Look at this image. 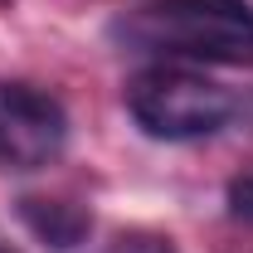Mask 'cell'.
<instances>
[{
    "label": "cell",
    "mask_w": 253,
    "mask_h": 253,
    "mask_svg": "<svg viewBox=\"0 0 253 253\" xmlns=\"http://www.w3.org/2000/svg\"><path fill=\"white\" fill-rule=\"evenodd\" d=\"M234 93L185 63H156L126 83V112L156 141H200L234 117Z\"/></svg>",
    "instance_id": "2"
},
{
    "label": "cell",
    "mask_w": 253,
    "mask_h": 253,
    "mask_svg": "<svg viewBox=\"0 0 253 253\" xmlns=\"http://www.w3.org/2000/svg\"><path fill=\"white\" fill-rule=\"evenodd\" d=\"M102 253H175V244L161 239V234H122V239H112Z\"/></svg>",
    "instance_id": "5"
},
{
    "label": "cell",
    "mask_w": 253,
    "mask_h": 253,
    "mask_svg": "<svg viewBox=\"0 0 253 253\" xmlns=\"http://www.w3.org/2000/svg\"><path fill=\"white\" fill-rule=\"evenodd\" d=\"M25 219L39 239H49L54 249H73L83 234H88V210L83 205H68V200H25Z\"/></svg>",
    "instance_id": "4"
},
{
    "label": "cell",
    "mask_w": 253,
    "mask_h": 253,
    "mask_svg": "<svg viewBox=\"0 0 253 253\" xmlns=\"http://www.w3.org/2000/svg\"><path fill=\"white\" fill-rule=\"evenodd\" d=\"M0 5H10V0H0Z\"/></svg>",
    "instance_id": "8"
},
{
    "label": "cell",
    "mask_w": 253,
    "mask_h": 253,
    "mask_svg": "<svg viewBox=\"0 0 253 253\" xmlns=\"http://www.w3.org/2000/svg\"><path fill=\"white\" fill-rule=\"evenodd\" d=\"M112 39L166 63H253L249 0H141L112 25Z\"/></svg>",
    "instance_id": "1"
},
{
    "label": "cell",
    "mask_w": 253,
    "mask_h": 253,
    "mask_svg": "<svg viewBox=\"0 0 253 253\" xmlns=\"http://www.w3.org/2000/svg\"><path fill=\"white\" fill-rule=\"evenodd\" d=\"M229 210L239 219H253V166H244L234 180H229Z\"/></svg>",
    "instance_id": "6"
},
{
    "label": "cell",
    "mask_w": 253,
    "mask_h": 253,
    "mask_svg": "<svg viewBox=\"0 0 253 253\" xmlns=\"http://www.w3.org/2000/svg\"><path fill=\"white\" fill-rule=\"evenodd\" d=\"M0 253H20V249H10V244H5V239H0Z\"/></svg>",
    "instance_id": "7"
},
{
    "label": "cell",
    "mask_w": 253,
    "mask_h": 253,
    "mask_svg": "<svg viewBox=\"0 0 253 253\" xmlns=\"http://www.w3.org/2000/svg\"><path fill=\"white\" fill-rule=\"evenodd\" d=\"M68 146V112L49 88L0 78V166L44 170Z\"/></svg>",
    "instance_id": "3"
}]
</instances>
